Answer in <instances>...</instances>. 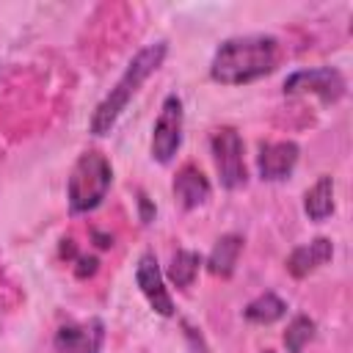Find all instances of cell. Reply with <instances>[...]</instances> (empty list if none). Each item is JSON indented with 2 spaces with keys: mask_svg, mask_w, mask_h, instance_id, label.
Instances as JSON below:
<instances>
[{
  "mask_svg": "<svg viewBox=\"0 0 353 353\" xmlns=\"http://www.w3.org/2000/svg\"><path fill=\"white\" fill-rule=\"evenodd\" d=\"M281 61V44L276 36L251 33L226 39L210 63V77L221 85H245L270 74Z\"/></svg>",
  "mask_w": 353,
  "mask_h": 353,
  "instance_id": "1",
  "label": "cell"
},
{
  "mask_svg": "<svg viewBox=\"0 0 353 353\" xmlns=\"http://www.w3.org/2000/svg\"><path fill=\"white\" fill-rule=\"evenodd\" d=\"M165 52H168L165 41H154V44L141 47V50L132 55V61L127 63L124 74L116 80V85L108 91V97L97 105V110H94V116H91V132H94V135H108V132L113 130L116 119H119L121 110L130 105V99L138 94V88L143 85V80L160 69Z\"/></svg>",
  "mask_w": 353,
  "mask_h": 353,
  "instance_id": "2",
  "label": "cell"
},
{
  "mask_svg": "<svg viewBox=\"0 0 353 353\" xmlns=\"http://www.w3.org/2000/svg\"><path fill=\"white\" fill-rule=\"evenodd\" d=\"M110 182H113L110 160L97 149L83 152L77 157V163L72 165V174L66 182V199H69L72 212L80 215V212L97 210L102 204V199L108 196Z\"/></svg>",
  "mask_w": 353,
  "mask_h": 353,
  "instance_id": "3",
  "label": "cell"
},
{
  "mask_svg": "<svg viewBox=\"0 0 353 353\" xmlns=\"http://www.w3.org/2000/svg\"><path fill=\"white\" fill-rule=\"evenodd\" d=\"M212 149V163L218 171V179L226 190H237L245 185L248 171H245V157H243V138L234 127H218L210 138Z\"/></svg>",
  "mask_w": 353,
  "mask_h": 353,
  "instance_id": "4",
  "label": "cell"
},
{
  "mask_svg": "<svg viewBox=\"0 0 353 353\" xmlns=\"http://www.w3.org/2000/svg\"><path fill=\"white\" fill-rule=\"evenodd\" d=\"M347 91V83L334 66L298 69L284 80V94H317L323 102H339Z\"/></svg>",
  "mask_w": 353,
  "mask_h": 353,
  "instance_id": "5",
  "label": "cell"
},
{
  "mask_svg": "<svg viewBox=\"0 0 353 353\" xmlns=\"http://www.w3.org/2000/svg\"><path fill=\"white\" fill-rule=\"evenodd\" d=\"M182 146V99L176 94H168L163 99L160 116L154 121L152 132V157L157 163H171L174 154Z\"/></svg>",
  "mask_w": 353,
  "mask_h": 353,
  "instance_id": "6",
  "label": "cell"
},
{
  "mask_svg": "<svg viewBox=\"0 0 353 353\" xmlns=\"http://www.w3.org/2000/svg\"><path fill=\"white\" fill-rule=\"evenodd\" d=\"M105 342V325L99 317L80 320V323H63L55 331L52 350L55 353H99Z\"/></svg>",
  "mask_w": 353,
  "mask_h": 353,
  "instance_id": "7",
  "label": "cell"
},
{
  "mask_svg": "<svg viewBox=\"0 0 353 353\" xmlns=\"http://www.w3.org/2000/svg\"><path fill=\"white\" fill-rule=\"evenodd\" d=\"M135 281H138L143 298L149 301V306H152L157 314H163V317H171V314H174V301H171V295H168V290H165V281H163V273H160V268H157L154 254H149V251L141 254L138 268H135Z\"/></svg>",
  "mask_w": 353,
  "mask_h": 353,
  "instance_id": "8",
  "label": "cell"
},
{
  "mask_svg": "<svg viewBox=\"0 0 353 353\" xmlns=\"http://www.w3.org/2000/svg\"><path fill=\"white\" fill-rule=\"evenodd\" d=\"M298 143L295 141H273V143H262L259 154H256V168L259 176L265 182H281L292 174L295 163H298Z\"/></svg>",
  "mask_w": 353,
  "mask_h": 353,
  "instance_id": "9",
  "label": "cell"
},
{
  "mask_svg": "<svg viewBox=\"0 0 353 353\" xmlns=\"http://www.w3.org/2000/svg\"><path fill=\"white\" fill-rule=\"evenodd\" d=\"M210 182H207V176L201 174V168L199 165H193V163H185L179 171H176V176H174V196H176V201H179V207L182 210H196V207H201L207 199H210Z\"/></svg>",
  "mask_w": 353,
  "mask_h": 353,
  "instance_id": "10",
  "label": "cell"
},
{
  "mask_svg": "<svg viewBox=\"0 0 353 353\" xmlns=\"http://www.w3.org/2000/svg\"><path fill=\"white\" fill-rule=\"evenodd\" d=\"M334 256V245L328 237H314L312 243L298 245L290 256H287V270L295 279H306L309 273H314L317 268H323L325 262H331Z\"/></svg>",
  "mask_w": 353,
  "mask_h": 353,
  "instance_id": "11",
  "label": "cell"
},
{
  "mask_svg": "<svg viewBox=\"0 0 353 353\" xmlns=\"http://www.w3.org/2000/svg\"><path fill=\"white\" fill-rule=\"evenodd\" d=\"M243 251V237L240 234H223L218 237V243L212 245L210 256H207V270L212 276H221V279H229L237 268V256Z\"/></svg>",
  "mask_w": 353,
  "mask_h": 353,
  "instance_id": "12",
  "label": "cell"
},
{
  "mask_svg": "<svg viewBox=\"0 0 353 353\" xmlns=\"http://www.w3.org/2000/svg\"><path fill=\"white\" fill-rule=\"evenodd\" d=\"M303 212L309 221H325L334 212V179L323 174L306 193H303Z\"/></svg>",
  "mask_w": 353,
  "mask_h": 353,
  "instance_id": "13",
  "label": "cell"
},
{
  "mask_svg": "<svg viewBox=\"0 0 353 353\" xmlns=\"http://www.w3.org/2000/svg\"><path fill=\"white\" fill-rule=\"evenodd\" d=\"M287 314V303L276 295V292H262L256 295L245 309H243V317L248 323H256V325H270L276 320H281Z\"/></svg>",
  "mask_w": 353,
  "mask_h": 353,
  "instance_id": "14",
  "label": "cell"
},
{
  "mask_svg": "<svg viewBox=\"0 0 353 353\" xmlns=\"http://www.w3.org/2000/svg\"><path fill=\"white\" fill-rule=\"evenodd\" d=\"M199 268H201V256L196 251H188V248H179L174 256H171V265H168V279L176 284V287H190L199 276Z\"/></svg>",
  "mask_w": 353,
  "mask_h": 353,
  "instance_id": "15",
  "label": "cell"
},
{
  "mask_svg": "<svg viewBox=\"0 0 353 353\" xmlns=\"http://www.w3.org/2000/svg\"><path fill=\"white\" fill-rule=\"evenodd\" d=\"M314 339V320L306 314H295L292 323L284 331V347L287 353H303V347Z\"/></svg>",
  "mask_w": 353,
  "mask_h": 353,
  "instance_id": "16",
  "label": "cell"
},
{
  "mask_svg": "<svg viewBox=\"0 0 353 353\" xmlns=\"http://www.w3.org/2000/svg\"><path fill=\"white\" fill-rule=\"evenodd\" d=\"M265 353H273V350H265Z\"/></svg>",
  "mask_w": 353,
  "mask_h": 353,
  "instance_id": "17",
  "label": "cell"
}]
</instances>
